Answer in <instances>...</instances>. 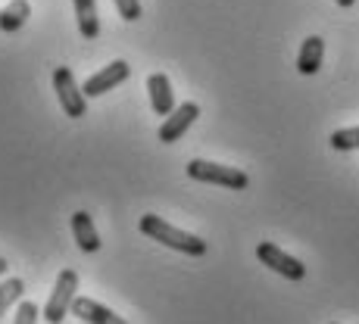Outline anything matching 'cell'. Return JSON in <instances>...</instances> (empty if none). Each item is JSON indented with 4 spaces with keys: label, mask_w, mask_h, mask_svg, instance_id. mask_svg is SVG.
Here are the masks:
<instances>
[{
    "label": "cell",
    "mask_w": 359,
    "mask_h": 324,
    "mask_svg": "<svg viewBox=\"0 0 359 324\" xmlns=\"http://www.w3.org/2000/svg\"><path fill=\"white\" fill-rule=\"evenodd\" d=\"M141 234H147L150 240H156V244H163V246H169V250H175V253H184V256H206V240H200L197 234H188V231H182V227H175V225H169L163 216H141Z\"/></svg>",
    "instance_id": "6da1fadb"
},
{
    "label": "cell",
    "mask_w": 359,
    "mask_h": 324,
    "mask_svg": "<svg viewBox=\"0 0 359 324\" xmlns=\"http://www.w3.org/2000/svg\"><path fill=\"white\" fill-rule=\"evenodd\" d=\"M184 171H188L191 181H200V184H219V188H229V190H247V184H250L247 171L231 169V165L210 162V160H191Z\"/></svg>",
    "instance_id": "7a4b0ae2"
},
{
    "label": "cell",
    "mask_w": 359,
    "mask_h": 324,
    "mask_svg": "<svg viewBox=\"0 0 359 324\" xmlns=\"http://www.w3.org/2000/svg\"><path fill=\"white\" fill-rule=\"evenodd\" d=\"M75 290H79V274H75L72 268H63V272L57 274V284H53L50 300H47L44 312H41L47 324H63L66 312H72Z\"/></svg>",
    "instance_id": "3957f363"
},
{
    "label": "cell",
    "mask_w": 359,
    "mask_h": 324,
    "mask_svg": "<svg viewBox=\"0 0 359 324\" xmlns=\"http://www.w3.org/2000/svg\"><path fill=\"white\" fill-rule=\"evenodd\" d=\"M53 91H57V100L69 119H81L88 113V97L79 87V81H75L72 69H66V66L53 69Z\"/></svg>",
    "instance_id": "277c9868"
},
{
    "label": "cell",
    "mask_w": 359,
    "mask_h": 324,
    "mask_svg": "<svg viewBox=\"0 0 359 324\" xmlns=\"http://www.w3.org/2000/svg\"><path fill=\"white\" fill-rule=\"evenodd\" d=\"M257 259L266 268H272L275 274L287 278V281H303V278H306V265H303L300 259H294L291 253H285L281 246L269 244V240H262V244L257 246Z\"/></svg>",
    "instance_id": "5b68a950"
},
{
    "label": "cell",
    "mask_w": 359,
    "mask_h": 324,
    "mask_svg": "<svg viewBox=\"0 0 359 324\" xmlns=\"http://www.w3.org/2000/svg\"><path fill=\"white\" fill-rule=\"evenodd\" d=\"M131 75V66L126 63V59H116V63H109V66H103L100 72H94L91 78L81 85V91H85V97L91 100V97H103L107 91H113L116 85H122Z\"/></svg>",
    "instance_id": "8992f818"
},
{
    "label": "cell",
    "mask_w": 359,
    "mask_h": 324,
    "mask_svg": "<svg viewBox=\"0 0 359 324\" xmlns=\"http://www.w3.org/2000/svg\"><path fill=\"white\" fill-rule=\"evenodd\" d=\"M197 115H200V106H197V103H182V106H175L169 115H165V122L160 125V131H156V137H160L163 143L182 141L184 131H188V128L197 122Z\"/></svg>",
    "instance_id": "52a82bcc"
},
{
    "label": "cell",
    "mask_w": 359,
    "mask_h": 324,
    "mask_svg": "<svg viewBox=\"0 0 359 324\" xmlns=\"http://www.w3.org/2000/svg\"><path fill=\"white\" fill-rule=\"evenodd\" d=\"M72 315H75V318H81L85 324H128L126 318H119L113 309H107L103 302L91 300V296H75Z\"/></svg>",
    "instance_id": "ba28073f"
},
{
    "label": "cell",
    "mask_w": 359,
    "mask_h": 324,
    "mask_svg": "<svg viewBox=\"0 0 359 324\" xmlns=\"http://www.w3.org/2000/svg\"><path fill=\"white\" fill-rule=\"evenodd\" d=\"M147 94H150V106H154L156 115H169L175 109V91H172V81L165 78L163 72H154L147 78Z\"/></svg>",
    "instance_id": "9c48e42d"
},
{
    "label": "cell",
    "mask_w": 359,
    "mask_h": 324,
    "mask_svg": "<svg viewBox=\"0 0 359 324\" xmlns=\"http://www.w3.org/2000/svg\"><path fill=\"white\" fill-rule=\"evenodd\" d=\"M322 59H325V41H322L319 34H309L300 44V53H297V72L316 75L322 69Z\"/></svg>",
    "instance_id": "30bf717a"
},
{
    "label": "cell",
    "mask_w": 359,
    "mask_h": 324,
    "mask_svg": "<svg viewBox=\"0 0 359 324\" xmlns=\"http://www.w3.org/2000/svg\"><path fill=\"white\" fill-rule=\"evenodd\" d=\"M72 237L79 244L81 253H97L100 250V237H97V227H94L91 216L85 209H79L72 216Z\"/></svg>",
    "instance_id": "8fae6325"
},
{
    "label": "cell",
    "mask_w": 359,
    "mask_h": 324,
    "mask_svg": "<svg viewBox=\"0 0 359 324\" xmlns=\"http://www.w3.org/2000/svg\"><path fill=\"white\" fill-rule=\"evenodd\" d=\"M29 16H32V3H29V0H10V3L0 10V31H4V34H16L25 22H29Z\"/></svg>",
    "instance_id": "7c38bea8"
},
{
    "label": "cell",
    "mask_w": 359,
    "mask_h": 324,
    "mask_svg": "<svg viewBox=\"0 0 359 324\" xmlns=\"http://www.w3.org/2000/svg\"><path fill=\"white\" fill-rule=\"evenodd\" d=\"M75 6V19H79V31L81 38L94 41L100 34V19H97V0H72Z\"/></svg>",
    "instance_id": "4fadbf2b"
},
{
    "label": "cell",
    "mask_w": 359,
    "mask_h": 324,
    "mask_svg": "<svg viewBox=\"0 0 359 324\" xmlns=\"http://www.w3.org/2000/svg\"><path fill=\"white\" fill-rule=\"evenodd\" d=\"M22 293H25V284L19 278H6L4 284H0V318H4V315L16 306Z\"/></svg>",
    "instance_id": "5bb4252c"
},
{
    "label": "cell",
    "mask_w": 359,
    "mask_h": 324,
    "mask_svg": "<svg viewBox=\"0 0 359 324\" xmlns=\"http://www.w3.org/2000/svg\"><path fill=\"white\" fill-rule=\"evenodd\" d=\"M328 143L334 150H341V153H347V150H359V128H341V131H334V134L328 137Z\"/></svg>",
    "instance_id": "9a60e30c"
},
{
    "label": "cell",
    "mask_w": 359,
    "mask_h": 324,
    "mask_svg": "<svg viewBox=\"0 0 359 324\" xmlns=\"http://www.w3.org/2000/svg\"><path fill=\"white\" fill-rule=\"evenodd\" d=\"M116 13H119L126 22H137L141 19V0H113Z\"/></svg>",
    "instance_id": "2e32d148"
},
{
    "label": "cell",
    "mask_w": 359,
    "mask_h": 324,
    "mask_svg": "<svg viewBox=\"0 0 359 324\" xmlns=\"http://www.w3.org/2000/svg\"><path fill=\"white\" fill-rule=\"evenodd\" d=\"M38 306L34 302H19L16 306V321L13 324H38Z\"/></svg>",
    "instance_id": "e0dca14e"
},
{
    "label": "cell",
    "mask_w": 359,
    "mask_h": 324,
    "mask_svg": "<svg viewBox=\"0 0 359 324\" xmlns=\"http://www.w3.org/2000/svg\"><path fill=\"white\" fill-rule=\"evenodd\" d=\"M334 3H337V6H341V10H350V6H353V3H356V0H334Z\"/></svg>",
    "instance_id": "ac0fdd59"
},
{
    "label": "cell",
    "mask_w": 359,
    "mask_h": 324,
    "mask_svg": "<svg viewBox=\"0 0 359 324\" xmlns=\"http://www.w3.org/2000/svg\"><path fill=\"white\" fill-rule=\"evenodd\" d=\"M6 268H10V265H6V259L0 256V274H6Z\"/></svg>",
    "instance_id": "d6986e66"
}]
</instances>
